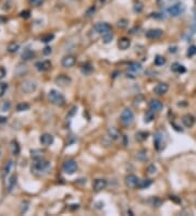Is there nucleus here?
Listing matches in <instances>:
<instances>
[{
	"label": "nucleus",
	"instance_id": "1",
	"mask_svg": "<svg viewBox=\"0 0 196 216\" xmlns=\"http://www.w3.org/2000/svg\"><path fill=\"white\" fill-rule=\"evenodd\" d=\"M48 99L50 103L57 106H63L65 104V98L61 93H59L56 90H50V92L48 93Z\"/></svg>",
	"mask_w": 196,
	"mask_h": 216
},
{
	"label": "nucleus",
	"instance_id": "2",
	"mask_svg": "<svg viewBox=\"0 0 196 216\" xmlns=\"http://www.w3.org/2000/svg\"><path fill=\"white\" fill-rule=\"evenodd\" d=\"M48 167H49V163L47 161L41 158H36V161L32 166V170H34L35 172H41L48 169Z\"/></svg>",
	"mask_w": 196,
	"mask_h": 216
},
{
	"label": "nucleus",
	"instance_id": "3",
	"mask_svg": "<svg viewBox=\"0 0 196 216\" xmlns=\"http://www.w3.org/2000/svg\"><path fill=\"white\" fill-rule=\"evenodd\" d=\"M120 120L124 126H130L134 121V114L132 112L131 109H124L121 114Z\"/></svg>",
	"mask_w": 196,
	"mask_h": 216
},
{
	"label": "nucleus",
	"instance_id": "4",
	"mask_svg": "<svg viewBox=\"0 0 196 216\" xmlns=\"http://www.w3.org/2000/svg\"><path fill=\"white\" fill-rule=\"evenodd\" d=\"M62 169H63V171L65 172V174H68V175H73V174L76 171V169H78V165H76V163H75L73 159H68V161H65V162L63 163Z\"/></svg>",
	"mask_w": 196,
	"mask_h": 216
},
{
	"label": "nucleus",
	"instance_id": "5",
	"mask_svg": "<svg viewBox=\"0 0 196 216\" xmlns=\"http://www.w3.org/2000/svg\"><path fill=\"white\" fill-rule=\"evenodd\" d=\"M184 10H185V7H184L182 4H173V6H171V7L168 9V13H169L171 17L176 18V17H179V15H181V14L184 12Z\"/></svg>",
	"mask_w": 196,
	"mask_h": 216
},
{
	"label": "nucleus",
	"instance_id": "6",
	"mask_svg": "<svg viewBox=\"0 0 196 216\" xmlns=\"http://www.w3.org/2000/svg\"><path fill=\"white\" fill-rule=\"evenodd\" d=\"M94 30L96 33L100 34V35H105V34L111 32V26L108 23H97L94 26Z\"/></svg>",
	"mask_w": 196,
	"mask_h": 216
},
{
	"label": "nucleus",
	"instance_id": "7",
	"mask_svg": "<svg viewBox=\"0 0 196 216\" xmlns=\"http://www.w3.org/2000/svg\"><path fill=\"white\" fill-rule=\"evenodd\" d=\"M36 83L33 81H25L23 83V84L21 85V90H22V92H24V93H26V94H28V93H33V92L36 90Z\"/></svg>",
	"mask_w": 196,
	"mask_h": 216
},
{
	"label": "nucleus",
	"instance_id": "8",
	"mask_svg": "<svg viewBox=\"0 0 196 216\" xmlns=\"http://www.w3.org/2000/svg\"><path fill=\"white\" fill-rule=\"evenodd\" d=\"M162 30H159V28H152V30H148L146 32V37L149 38V39H158L162 36Z\"/></svg>",
	"mask_w": 196,
	"mask_h": 216
},
{
	"label": "nucleus",
	"instance_id": "9",
	"mask_svg": "<svg viewBox=\"0 0 196 216\" xmlns=\"http://www.w3.org/2000/svg\"><path fill=\"white\" fill-rule=\"evenodd\" d=\"M124 181H125V185L128 187H130V188H135L139 185V179L135 175H128L125 177Z\"/></svg>",
	"mask_w": 196,
	"mask_h": 216
},
{
	"label": "nucleus",
	"instance_id": "10",
	"mask_svg": "<svg viewBox=\"0 0 196 216\" xmlns=\"http://www.w3.org/2000/svg\"><path fill=\"white\" fill-rule=\"evenodd\" d=\"M107 187V180L106 179H96L94 182H93V189L96 192H99L104 190Z\"/></svg>",
	"mask_w": 196,
	"mask_h": 216
},
{
	"label": "nucleus",
	"instance_id": "11",
	"mask_svg": "<svg viewBox=\"0 0 196 216\" xmlns=\"http://www.w3.org/2000/svg\"><path fill=\"white\" fill-rule=\"evenodd\" d=\"M75 57L71 56V55H68V56H64L61 60V64L62 67L64 68H72L75 64Z\"/></svg>",
	"mask_w": 196,
	"mask_h": 216
},
{
	"label": "nucleus",
	"instance_id": "12",
	"mask_svg": "<svg viewBox=\"0 0 196 216\" xmlns=\"http://www.w3.org/2000/svg\"><path fill=\"white\" fill-rule=\"evenodd\" d=\"M168 90H169V85L167 83H159L154 88V93L157 95H163L168 92Z\"/></svg>",
	"mask_w": 196,
	"mask_h": 216
},
{
	"label": "nucleus",
	"instance_id": "13",
	"mask_svg": "<svg viewBox=\"0 0 196 216\" xmlns=\"http://www.w3.org/2000/svg\"><path fill=\"white\" fill-rule=\"evenodd\" d=\"M195 121H196L195 117L193 115H189V114L183 116V118H182L183 125L185 126L186 128H192L193 126L195 125Z\"/></svg>",
	"mask_w": 196,
	"mask_h": 216
},
{
	"label": "nucleus",
	"instance_id": "14",
	"mask_svg": "<svg viewBox=\"0 0 196 216\" xmlns=\"http://www.w3.org/2000/svg\"><path fill=\"white\" fill-rule=\"evenodd\" d=\"M51 67V62L49 60H44V61H38L35 63V68L38 71H47L49 70Z\"/></svg>",
	"mask_w": 196,
	"mask_h": 216
},
{
	"label": "nucleus",
	"instance_id": "15",
	"mask_svg": "<svg viewBox=\"0 0 196 216\" xmlns=\"http://www.w3.org/2000/svg\"><path fill=\"white\" fill-rule=\"evenodd\" d=\"M149 109L152 110V112H160L162 108H163V105H162L161 101H159L158 99H152L149 101Z\"/></svg>",
	"mask_w": 196,
	"mask_h": 216
},
{
	"label": "nucleus",
	"instance_id": "16",
	"mask_svg": "<svg viewBox=\"0 0 196 216\" xmlns=\"http://www.w3.org/2000/svg\"><path fill=\"white\" fill-rule=\"evenodd\" d=\"M39 141H41V143L43 144V145L45 146H49L51 145L52 143H54V136L51 134H48V133H45V134H43L41 136V139H39Z\"/></svg>",
	"mask_w": 196,
	"mask_h": 216
},
{
	"label": "nucleus",
	"instance_id": "17",
	"mask_svg": "<svg viewBox=\"0 0 196 216\" xmlns=\"http://www.w3.org/2000/svg\"><path fill=\"white\" fill-rule=\"evenodd\" d=\"M154 144H155V149L157 151H160L163 146V142H162V135L160 132H157L154 136Z\"/></svg>",
	"mask_w": 196,
	"mask_h": 216
},
{
	"label": "nucleus",
	"instance_id": "18",
	"mask_svg": "<svg viewBox=\"0 0 196 216\" xmlns=\"http://www.w3.org/2000/svg\"><path fill=\"white\" fill-rule=\"evenodd\" d=\"M131 46V41L126 37H122L119 39L118 42V47L121 49V50H126L128 47Z\"/></svg>",
	"mask_w": 196,
	"mask_h": 216
},
{
	"label": "nucleus",
	"instance_id": "19",
	"mask_svg": "<svg viewBox=\"0 0 196 216\" xmlns=\"http://www.w3.org/2000/svg\"><path fill=\"white\" fill-rule=\"evenodd\" d=\"M70 82H71V79L68 78L67 75H64V74L59 75V77L56 79V83H57L58 85H61V86L69 85V84H70Z\"/></svg>",
	"mask_w": 196,
	"mask_h": 216
},
{
	"label": "nucleus",
	"instance_id": "20",
	"mask_svg": "<svg viewBox=\"0 0 196 216\" xmlns=\"http://www.w3.org/2000/svg\"><path fill=\"white\" fill-rule=\"evenodd\" d=\"M107 133H108V136L111 140H113V141H115V140H119L120 139V132H119V130L117 128H115V127H111V128L108 129V131H107Z\"/></svg>",
	"mask_w": 196,
	"mask_h": 216
},
{
	"label": "nucleus",
	"instance_id": "21",
	"mask_svg": "<svg viewBox=\"0 0 196 216\" xmlns=\"http://www.w3.org/2000/svg\"><path fill=\"white\" fill-rule=\"evenodd\" d=\"M171 70L173 71V72H176V73H184L186 71L185 67L184 66H182L181 63H179V62H174V63L171 66Z\"/></svg>",
	"mask_w": 196,
	"mask_h": 216
},
{
	"label": "nucleus",
	"instance_id": "22",
	"mask_svg": "<svg viewBox=\"0 0 196 216\" xmlns=\"http://www.w3.org/2000/svg\"><path fill=\"white\" fill-rule=\"evenodd\" d=\"M34 51L32 50V49H30V48H26L25 50L22 53V59L23 60H30V59H32V58L34 57Z\"/></svg>",
	"mask_w": 196,
	"mask_h": 216
},
{
	"label": "nucleus",
	"instance_id": "23",
	"mask_svg": "<svg viewBox=\"0 0 196 216\" xmlns=\"http://www.w3.org/2000/svg\"><path fill=\"white\" fill-rule=\"evenodd\" d=\"M152 186V180L150 179H143V180H139V189H146V188H148V187Z\"/></svg>",
	"mask_w": 196,
	"mask_h": 216
},
{
	"label": "nucleus",
	"instance_id": "24",
	"mask_svg": "<svg viewBox=\"0 0 196 216\" xmlns=\"http://www.w3.org/2000/svg\"><path fill=\"white\" fill-rule=\"evenodd\" d=\"M136 158L141 161V162H145L146 159L148 158V155H147V151L146 150H141L139 152L136 153Z\"/></svg>",
	"mask_w": 196,
	"mask_h": 216
},
{
	"label": "nucleus",
	"instance_id": "25",
	"mask_svg": "<svg viewBox=\"0 0 196 216\" xmlns=\"http://www.w3.org/2000/svg\"><path fill=\"white\" fill-rule=\"evenodd\" d=\"M148 138V132H145V131H139L137 132L135 134V139L137 140V141L139 142H143L145 141L146 139Z\"/></svg>",
	"mask_w": 196,
	"mask_h": 216
},
{
	"label": "nucleus",
	"instance_id": "26",
	"mask_svg": "<svg viewBox=\"0 0 196 216\" xmlns=\"http://www.w3.org/2000/svg\"><path fill=\"white\" fill-rule=\"evenodd\" d=\"M11 151H12V154L13 155H19L20 153V145L17 141H12L11 143Z\"/></svg>",
	"mask_w": 196,
	"mask_h": 216
},
{
	"label": "nucleus",
	"instance_id": "27",
	"mask_svg": "<svg viewBox=\"0 0 196 216\" xmlns=\"http://www.w3.org/2000/svg\"><path fill=\"white\" fill-rule=\"evenodd\" d=\"M154 62H155V64H156V66H158V67H160V66H163V64L166 63V58L162 57V56H156Z\"/></svg>",
	"mask_w": 196,
	"mask_h": 216
},
{
	"label": "nucleus",
	"instance_id": "28",
	"mask_svg": "<svg viewBox=\"0 0 196 216\" xmlns=\"http://www.w3.org/2000/svg\"><path fill=\"white\" fill-rule=\"evenodd\" d=\"M152 119H154V112L152 110H148L145 114V116H144V121L146 123H149V122L152 121Z\"/></svg>",
	"mask_w": 196,
	"mask_h": 216
},
{
	"label": "nucleus",
	"instance_id": "29",
	"mask_svg": "<svg viewBox=\"0 0 196 216\" xmlns=\"http://www.w3.org/2000/svg\"><path fill=\"white\" fill-rule=\"evenodd\" d=\"M128 69L134 71V72H139V71L142 70V66L139 63H137V62H132V63H130V66H128Z\"/></svg>",
	"mask_w": 196,
	"mask_h": 216
},
{
	"label": "nucleus",
	"instance_id": "30",
	"mask_svg": "<svg viewBox=\"0 0 196 216\" xmlns=\"http://www.w3.org/2000/svg\"><path fill=\"white\" fill-rule=\"evenodd\" d=\"M112 38H113V34H112L111 32H109V33L102 35V39H104V43H105V44H109V43L112 41Z\"/></svg>",
	"mask_w": 196,
	"mask_h": 216
},
{
	"label": "nucleus",
	"instance_id": "31",
	"mask_svg": "<svg viewBox=\"0 0 196 216\" xmlns=\"http://www.w3.org/2000/svg\"><path fill=\"white\" fill-rule=\"evenodd\" d=\"M12 166H13V162H12V161H9V162L6 164V166H4V176L8 175V174L10 172Z\"/></svg>",
	"mask_w": 196,
	"mask_h": 216
},
{
	"label": "nucleus",
	"instance_id": "32",
	"mask_svg": "<svg viewBox=\"0 0 196 216\" xmlns=\"http://www.w3.org/2000/svg\"><path fill=\"white\" fill-rule=\"evenodd\" d=\"M91 71H93V67H91V64H84L83 68H82V72L84 74H89Z\"/></svg>",
	"mask_w": 196,
	"mask_h": 216
},
{
	"label": "nucleus",
	"instance_id": "33",
	"mask_svg": "<svg viewBox=\"0 0 196 216\" xmlns=\"http://www.w3.org/2000/svg\"><path fill=\"white\" fill-rule=\"evenodd\" d=\"M30 108V105L26 104V103H21V104L17 105V112H24V110H27Z\"/></svg>",
	"mask_w": 196,
	"mask_h": 216
},
{
	"label": "nucleus",
	"instance_id": "34",
	"mask_svg": "<svg viewBox=\"0 0 196 216\" xmlns=\"http://www.w3.org/2000/svg\"><path fill=\"white\" fill-rule=\"evenodd\" d=\"M17 49H19V45L15 44V43H12V44L8 46V51L9 53H15V51H17Z\"/></svg>",
	"mask_w": 196,
	"mask_h": 216
},
{
	"label": "nucleus",
	"instance_id": "35",
	"mask_svg": "<svg viewBox=\"0 0 196 216\" xmlns=\"http://www.w3.org/2000/svg\"><path fill=\"white\" fill-rule=\"evenodd\" d=\"M196 55V46H189V49H187V56L189 57H193V56H195Z\"/></svg>",
	"mask_w": 196,
	"mask_h": 216
},
{
	"label": "nucleus",
	"instance_id": "36",
	"mask_svg": "<svg viewBox=\"0 0 196 216\" xmlns=\"http://www.w3.org/2000/svg\"><path fill=\"white\" fill-rule=\"evenodd\" d=\"M133 10H134V12H136V13L142 12V10H143L142 4H141V2H135V4H134V7H133Z\"/></svg>",
	"mask_w": 196,
	"mask_h": 216
},
{
	"label": "nucleus",
	"instance_id": "37",
	"mask_svg": "<svg viewBox=\"0 0 196 216\" xmlns=\"http://www.w3.org/2000/svg\"><path fill=\"white\" fill-rule=\"evenodd\" d=\"M128 21L125 20V19H121V20L118 21V26L120 28H125V27L128 26Z\"/></svg>",
	"mask_w": 196,
	"mask_h": 216
},
{
	"label": "nucleus",
	"instance_id": "38",
	"mask_svg": "<svg viewBox=\"0 0 196 216\" xmlns=\"http://www.w3.org/2000/svg\"><path fill=\"white\" fill-rule=\"evenodd\" d=\"M54 34H48L46 36H43L41 37V42H44V43H48V42H51V39H54Z\"/></svg>",
	"mask_w": 196,
	"mask_h": 216
},
{
	"label": "nucleus",
	"instance_id": "39",
	"mask_svg": "<svg viewBox=\"0 0 196 216\" xmlns=\"http://www.w3.org/2000/svg\"><path fill=\"white\" fill-rule=\"evenodd\" d=\"M7 88H8L7 83H1L0 84V96H4V94L7 91Z\"/></svg>",
	"mask_w": 196,
	"mask_h": 216
},
{
	"label": "nucleus",
	"instance_id": "40",
	"mask_svg": "<svg viewBox=\"0 0 196 216\" xmlns=\"http://www.w3.org/2000/svg\"><path fill=\"white\" fill-rule=\"evenodd\" d=\"M15 182H17V178L15 177H11L10 181H9V191H11V190L13 189L14 185H15Z\"/></svg>",
	"mask_w": 196,
	"mask_h": 216
},
{
	"label": "nucleus",
	"instance_id": "41",
	"mask_svg": "<svg viewBox=\"0 0 196 216\" xmlns=\"http://www.w3.org/2000/svg\"><path fill=\"white\" fill-rule=\"evenodd\" d=\"M30 4H33L34 7H39L43 2H44V0H30Z\"/></svg>",
	"mask_w": 196,
	"mask_h": 216
},
{
	"label": "nucleus",
	"instance_id": "42",
	"mask_svg": "<svg viewBox=\"0 0 196 216\" xmlns=\"http://www.w3.org/2000/svg\"><path fill=\"white\" fill-rule=\"evenodd\" d=\"M10 103L9 101H4V105H2V107H1V110L2 112H8L9 109H10Z\"/></svg>",
	"mask_w": 196,
	"mask_h": 216
},
{
	"label": "nucleus",
	"instance_id": "43",
	"mask_svg": "<svg viewBox=\"0 0 196 216\" xmlns=\"http://www.w3.org/2000/svg\"><path fill=\"white\" fill-rule=\"evenodd\" d=\"M6 69L4 68H2V67H0V79H4V77H6Z\"/></svg>",
	"mask_w": 196,
	"mask_h": 216
},
{
	"label": "nucleus",
	"instance_id": "44",
	"mask_svg": "<svg viewBox=\"0 0 196 216\" xmlns=\"http://www.w3.org/2000/svg\"><path fill=\"white\" fill-rule=\"evenodd\" d=\"M156 172V167L154 165L149 166L148 167V174H150V175H152V174H155Z\"/></svg>",
	"mask_w": 196,
	"mask_h": 216
},
{
	"label": "nucleus",
	"instance_id": "45",
	"mask_svg": "<svg viewBox=\"0 0 196 216\" xmlns=\"http://www.w3.org/2000/svg\"><path fill=\"white\" fill-rule=\"evenodd\" d=\"M21 17L24 18V19H27L30 17V12L28 11H23V12H21Z\"/></svg>",
	"mask_w": 196,
	"mask_h": 216
},
{
	"label": "nucleus",
	"instance_id": "46",
	"mask_svg": "<svg viewBox=\"0 0 196 216\" xmlns=\"http://www.w3.org/2000/svg\"><path fill=\"white\" fill-rule=\"evenodd\" d=\"M43 53H44V55H49L51 53V48L50 47H45L44 50H43Z\"/></svg>",
	"mask_w": 196,
	"mask_h": 216
},
{
	"label": "nucleus",
	"instance_id": "47",
	"mask_svg": "<svg viewBox=\"0 0 196 216\" xmlns=\"http://www.w3.org/2000/svg\"><path fill=\"white\" fill-rule=\"evenodd\" d=\"M93 12H95V7H91V9H89V11H88L87 13H86V15H87V17H89V15H91V13H93Z\"/></svg>",
	"mask_w": 196,
	"mask_h": 216
},
{
	"label": "nucleus",
	"instance_id": "48",
	"mask_svg": "<svg viewBox=\"0 0 196 216\" xmlns=\"http://www.w3.org/2000/svg\"><path fill=\"white\" fill-rule=\"evenodd\" d=\"M7 122V118L4 117H0V123H6Z\"/></svg>",
	"mask_w": 196,
	"mask_h": 216
},
{
	"label": "nucleus",
	"instance_id": "49",
	"mask_svg": "<svg viewBox=\"0 0 196 216\" xmlns=\"http://www.w3.org/2000/svg\"><path fill=\"white\" fill-rule=\"evenodd\" d=\"M170 198H171V200H174V201H176V202H178V203L181 202L179 199H176V196H170Z\"/></svg>",
	"mask_w": 196,
	"mask_h": 216
}]
</instances>
